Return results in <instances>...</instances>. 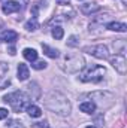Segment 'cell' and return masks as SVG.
<instances>
[{"label": "cell", "instance_id": "obj_10", "mask_svg": "<svg viewBox=\"0 0 127 128\" xmlns=\"http://www.w3.org/2000/svg\"><path fill=\"white\" fill-rule=\"evenodd\" d=\"M17 72H18V79H20V80H27V79H29V76H30V70H29L27 64H24V63L18 64Z\"/></svg>", "mask_w": 127, "mask_h": 128}, {"label": "cell", "instance_id": "obj_9", "mask_svg": "<svg viewBox=\"0 0 127 128\" xmlns=\"http://www.w3.org/2000/svg\"><path fill=\"white\" fill-rule=\"evenodd\" d=\"M99 10H100V6L96 4V3H84V4H81V12L84 15H91V14L99 12Z\"/></svg>", "mask_w": 127, "mask_h": 128}, {"label": "cell", "instance_id": "obj_14", "mask_svg": "<svg viewBox=\"0 0 127 128\" xmlns=\"http://www.w3.org/2000/svg\"><path fill=\"white\" fill-rule=\"evenodd\" d=\"M23 55H24V58H26L27 61H30V63H33V61L37 60V52H36L34 49H32V48H26V49L23 51Z\"/></svg>", "mask_w": 127, "mask_h": 128}, {"label": "cell", "instance_id": "obj_23", "mask_svg": "<svg viewBox=\"0 0 127 128\" xmlns=\"http://www.w3.org/2000/svg\"><path fill=\"white\" fill-rule=\"evenodd\" d=\"M5 118H8V110L3 109V107H0V121L5 119Z\"/></svg>", "mask_w": 127, "mask_h": 128}, {"label": "cell", "instance_id": "obj_26", "mask_svg": "<svg viewBox=\"0 0 127 128\" xmlns=\"http://www.w3.org/2000/svg\"><path fill=\"white\" fill-rule=\"evenodd\" d=\"M87 128H96V127H93V125H90V127H87Z\"/></svg>", "mask_w": 127, "mask_h": 128}, {"label": "cell", "instance_id": "obj_4", "mask_svg": "<svg viewBox=\"0 0 127 128\" xmlns=\"http://www.w3.org/2000/svg\"><path fill=\"white\" fill-rule=\"evenodd\" d=\"M84 58L81 57V55H72V57H67L66 55V70L69 72V73H76V72H79L81 68H84Z\"/></svg>", "mask_w": 127, "mask_h": 128}, {"label": "cell", "instance_id": "obj_16", "mask_svg": "<svg viewBox=\"0 0 127 128\" xmlns=\"http://www.w3.org/2000/svg\"><path fill=\"white\" fill-rule=\"evenodd\" d=\"M42 49H43L45 55H48L49 58H58V55H60L57 49H54V48H49L48 45H42Z\"/></svg>", "mask_w": 127, "mask_h": 128}, {"label": "cell", "instance_id": "obj_17", "mask_svg": "<svg viewBox=\"0 0 127 128\" xmlns=\"http://www.w3.org/2000/svg\"><path fill=\"white\" fill-rule=\"evenodd\" d=\"M51 34H52V37H54L55 40H60V39H63L64 32H63V28H61L60 26H55V27L52 28V32H51Z\"/></svg>", "mask_w": 127, "mask_h": 128}, {"label": "cell", "instance_id": "obj_21", "mask_svg": "<svg viewBox=\"0 0 127 128\" xmlns=\"http://www.w3.org/2000/svg\"><path fill=\"white\" fill-rule=\"evenodd\" d=\"M78 43H79V42H78V37H76V36H70L69 40H67V45H69V46H78Z\"/></svg>", "mask_w": 127, "mask_h": 128}, {"label": "cell", "instance_id": "obj_13", "mask_svg": "<svg viewBox=\"0 0 127 128\" xmlns=\"http://www.w3.org/2000/svg\"><path fill=\"white\" fill-rule=\"evenodd\" d=\"M79 110L84 112V113H93L96 110V104L93 101H84L79 104Z\"/></svg>", "mask_w": 127, "mask_h": 128}, {"label": "cell", "instance_id": "obj_20", "mask_svg": "<svg viewBox=\"0 0 127 128\" xmlns=\"http://www.w3.org/2000/svg\"><path fill=\"white\" fill-rule=\"evenodd\" d=\"M6 128H26L24 125H23V122H20V121H11L8 125H6Z\"/></svg>", "mask_w": 127, "mask_h": 128}, {"label": "cell", "instance_id": "obj_19", "mask_svg": "<svg viewBox=\"0 0 127 128\" xmlns=\"http://www.w3.org/2000/svg\"><path fill=\"white\" fill-rule=\"evenodd\" d=\"M32 67L33 68H36V70H42V68H45L46 67V61H43V60H40V61H33L32 63Z\"/></svg>", "mask_w": 127, "mask_h": 128}, {"label": "cell", "instance_id": "obj_3", "mask_svg": "<svg viewBox=\"0 0 127 128\" xmlns=\"http://www.w3.org/2000/svg\"><path fill=\"white\" fill-rule=\"evenodd\" d=\"M103 74H106V70L105 67L102 66H97V64H93V66H88L81 74H79V79L82 82H93V84H97L103 79Z\"/></svg>", "mask_w": 127, "mask_h": 128}, {"label": "cell", "instance_id": "obj_24", "mask_svg": "<svg viewBox=\"0 0 127 128\" xmlns=\"http://www.w3.org/2000/svg\"><path fill=\"white\" fill-rule=\"evenodd\" d=\"M58 4H63V6H66V4H70V0H55Z\"/></svg>", "mask_w": 127, "mask_h": 128}, {"label": "cell", "instance_id": "obj_5", "mask_svg": "<svg viewBox=\"0 0 127 128\" xmlns=\"http://www.w3.org/2000/svg\"><path fill=\"white\" fill-rule=\"evenodd\" d=\"M82 51L87 52V54H90V55H93V57H96V58H99V60H106V58H109V52H108V48H106L105 45L85 46Z\"/></svg>", "mask_w": 127, "mask_h": 128}, {"label": "cell", "instance_id": "obj_6", "mask_svg": "<svg viewBox=\"0 0 127 128\" xmlns=\"http://www.w3.org/2000/svg\"><path fill=\"white\" fill-rule=\"evenodd\" d=\"M111 64L115 67V70L118 72V73H121V74H124L127 72V61L126 58H124V55H121V54H117L115 57H112L111 58Z\"/></svg>", "mask_w": 127, "mask_h": 128}, {"label": "cell", "instance_id": "obj_11", "mask_svg": "<svg viewBox=\"0 0 127 128\" xmlns=\"http://www.w3.org/2000/svg\"><path fill=\"white\" fill-rule=\"evenodd\" d=\"M17 39H18V33L14 32V30L3 32V34H2V40H3V42H6V43H14Z\"/></svg>", "mask_w": 127, "mask_h": 128}, {"label": "cell", "instance_id": "obj_1", "mask_svg": "<svg viewBox=\"0 0 127 128\" xmlns=\"http://www.w3.org/2000/svg\"><path fill=\"white\" fill-rule=\"evenodd\" d=\"M45 106L48 110H51L58 116H67L72 110L69 100L60 92H51L45 100Z\"/></svg>", "mask_w": 127, "mask_h": 128}, {"label": "cell", "instance_id": "obj_15", "mask_svg": "<svg viewBox=\"0 0 127 128\" xmlns=\"http://www.w3.org/2000/svg\"><path fill=\"white\" fill-rule=\"evenodd\" d=\"M27 113H29L32 118H40V116H42L40 107H37V106H34V104H29V106H27Z\"/></svg>", "mask_w": 127, "mask_h": 128}, {"label": "cell", "instance_id": "obj_7", "mask_svg": "<svg viewBox=\"0 0 127 128\" xmlns=\"http://www.w3.org/2000/svg\"><path fill=\"white\" fill-rule=\"evenodd\" d=\"M9 72V66L6 63H0V90H5L6 86H9L11 80L9 78L6 76Z\"/></svg>", "mask_w": 127, "mask_h": 128}, {"label": "cell", "instance_id": "obj_25", "mask_svg": "<svg viewBox=\"0 0 127 128\" xmlns=\"http://www.w3.org/2000/svg\"><path fill=\"white\" fill-rule=\"evenodd\" d=\"M9 54H11V55H15V48H14V46L9 48Z\"/></svg>", "mask_w": 127, "mask_h": 128}, {"label": "cell", "instance_id": "obj_2", "mask_svg": "<svg viewBox=\"0 0 127 128\" xmlns=\"http://www.w3.org/2000/svg\"><path fill=\"white\" fill-rule=\"evenodd\" d=\"M3 101L9 103L14 112L20 113L24 109H27V106L30 104V97L27 96L26 92H23V91H15L12 94H8V96L3 97Z\"/></svg>", "mask_w": 127, "mask_h": 128}, {"label": "cell", "instance_id": "obj_18", "mask_svg": "<svg viewBox=\"0 0 127 128\" xmlns=\"http://www.w3.org/2000/svg\"><path fill=\"white\" fill-rule=\"evenodd\" d=\"M37 28H39L37 18H33V20H30V21L26 22V30H29V32H34V30H37Z\"/></svg>", "mask_w": 127, "mask_h": 128}, {"label": "cell", "instance_id": "obj_8", "mask_svg": "<svg viewBox=\"0 0 127 128\" xmlns=\"http://www.w3.org/2000/svg\"><path fill=\"white\" fill-rule=\"evenodd\" d=\"M20 9H21V4H20L18 2H15V0H9L8 3H5V4L2 6V10H3V14H6V15L14 14V12H18Z\"/></svg>", "mask_w": 127, "mask_h": 128}, {"label": "cell", "instance_id": "obj_22", "mask_svg": "<svg viewBox=\"0 0 127 128\" xmlns=\"http://www.w3.org/2000/svg\"><path fill=\"white\" fill-rule=\"evenodd\" d=\"M33 128H49V127H48L46 121H43V122H34L33 124Z\"/></svg>", "mask_w": 127, "mask_h": 128}, {"label": "cell", "instance_id": "obj_12", "mask_svg": "<svg viewBox=\"0 0 127 128\" xmlns=\"http://www.w3.org/2000/svg\"><path fill=\"white\" fill-rule=\"evenodd\" d=\"M106 28L108 30H111V32H120V33H124L127 32V26L126 24H123V22H109L108 26H106Z\"/></svg>", "mask_w": 127, "mask_h": 128}]
</instances>
